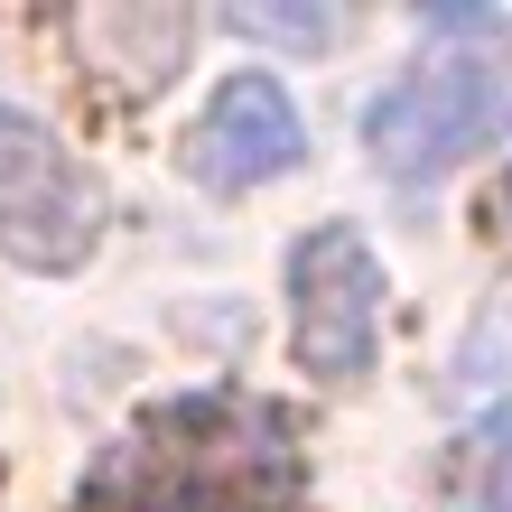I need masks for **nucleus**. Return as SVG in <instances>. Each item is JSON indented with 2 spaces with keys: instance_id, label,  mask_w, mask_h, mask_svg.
<instances>
[{
  "instance_id": "7ed1b4c3",
  "label": "nucleus",
  "mask_w": 512,
  "mask_h": 512,
  "mask_svg": "<svg viewBox=\"0 0 512 512\" xmlns=\"http://www.w3.org/2000/svg\"><path fill=\"white\" fill-rule=\"evenodd\" d=\"M289 326H298V364L317 382L373 373L382 345V261L354 224H317L289 252Z\"/></svg>"
},
{
  "instance_id": "f03ea898",
  "label": "nucleus",
  "mask_w": 512,
  "mask_h": 512,
  "mask_svg": "<svg viewBox=\"0 0 512 512\" xmlns=\"http://www.w3.org/2000/svg\"><path fill=\"white\" fill-rule=\"evenodd\" d=\"M103 233V196L47 122L0 103V261L75 270Z\"/></svg>"
},
{
  "instance_id": "f257e3e1",
  "label": "nucleus",
  "mask_w": 512,
  "mask_h": 512,
  "mask_svg": "<svg viewBox=\"0 0 512 512\" xmlns=\"http://www.w3.org/2000/svg\"><path fill=\"white\" fill-rule=\"evenodd\" d=\"M494 140H512V19H438V47L364 103V149L401 187H429Z\"/></svg>"
},
{
  "instance_id": "20e7f679",
  "label": "nucleus",
  "mask_w": 512,
  "mask_h": 512,
  "mask_svg": "<svg viewBox=\"0 0 512 512\" xmlns=\"http://www.w3.org/2000/svg\"><path fill=\"white\" fill-rule=\"evenodd\" d=\"M298 159H308V122H298L280 75H224L215 103H205L196 131H187V168H196V187H215V196L270 187V177H289Z\"/></svg>"
},
{
  "instance_id": "39448f33",
  "label": "nucleus",
  "mask_w": 512,
  "mask_h": 512,
  "mask_svg": "<svg viewBox=\"0 0 512 512\" xmlns=\"http://www.w3.org/2000/svg\"><path fill=\"white\" fill-rule=\"evenodd\" d=\"M243 38H280V47H336V10H233Z\"/></svg>"
},
{
  "instance_id": "423d86ee",
  "label": "nucleus",
  "mask_w": 512,
  "mask_h": 512,
  "mask_svg": "<svg viewBox=\"0 0 512 512\" xmlns=\"http://www.w3.org/2000/svg\"><path fill=\"white\" fill-rule=\"evenodd\" d=\"M475 503H485V512H512V419H503L494 447H485V485H475Z\"/></svg>"
}]
</instances>
